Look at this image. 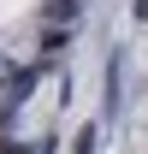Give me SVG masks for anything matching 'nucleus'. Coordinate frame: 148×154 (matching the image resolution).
Masks as SVG:
<instances>
[{
	"instance_id": "obj_1",
	"label": "nucleus",
	"mask_w": 148,
	"mask_h": 154,
	"mask_svg": "<svg viewBox=\"0 0 148 154\" xmlns=\"http://www.w3.org/2000/svg\"><path fill=\"white\" fill-rule=\"evenodd\" d=\"M95 142H101V125H83L71 136V154H95Z\"/></svg>"
},
{
	"instance_id": "obj_4",
	"label": "nucleus",
	"mask_w": 148,
	"mask_h": 154,
	"mask_svg": "<svg viewBox=\"0 0 148 154\" xmlns=\"http://www.w3.org/2000/svg\"><path fill=\"white\" fill-rule=\"evenodd\" d=\"M0 154H30V148H18V142H6V136H0Z\"/></svg>"
},
{
	"instance_id": "obj_3",
	"label": "nucleus",
	"mask_w": 148,
	"mask_h": 154,
	"mask_svg": "<svg viewBox=\"0 0 148 154\" xmlns=\"http://www.w3.org/2000/svg\"><path fill=\"white\" fill-rule=\"evenodd\" d=\"M59 18H65V24L77 18V0H54V6H48V24H59Z\"/></svg>"
},
{
	"instance_id": "obj_2",
	"label": "nucleus",
	"mask_w": 148,
	"mask_h": 154,
	"mask_svg": "<svg viewBox=\"0 0 148 154\" xmlns=\"http://www.w3.org/2000/svg\"><path fill=\"white\" fill-rule=\"evenodd\" d=\"M59 48H65V30L48 24V30H42V54H59Z\"/></svg>"
}]
</instances>
